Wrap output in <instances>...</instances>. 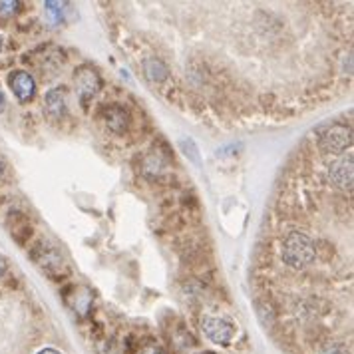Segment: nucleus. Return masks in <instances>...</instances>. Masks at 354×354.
I'll use <instances>...</instances> for the list:
<instances>
[{"label":"nucleus","mask_w":354,"mask_h":354,"mask_svg":"<svg viewBox=\"0 0 354 354\" xmlns=\"http://www.w3.org/2000/svg\"><path fill=\"white\" fill-rule=\"evenodd\" d=\"M281 257L287 267L301 271L308 265H313L317 259L315 241L303 231H290L281 245Z\"/></svg>","instance_id":"obj_1"},{"label":"nucleus","mask_w":354,"mask_h":354,"mask_svg":"<svg viewBox=\"0 0 354 354\" xmlns=\"http://www.w3.org/2000/svg\"><path fill=\"white\" fill-rule=\"evenodd\" d=\"M351 144H353V131L342 124L328 126L319 138V145L326 153H342L346 147H351Z\"/></svg>","instance_id":"obj_2"},{"label":"nucleus","mask_w":354,"mask_h":354,"mask_svg":"<svg viewBox=\"0 0 354 354\" xmlns=\"http://www.w3.org/2000/svg\"><path fill=\"white\" fill-rule=\"evenodd\" d=\"M32 259L34 263H36L44 273L50 274V277H54L56 271H60V269L64 267L62 257H60V253L56 251V247L46 245V243H38V245H36V249L32 251Z\"/></svg>","instance_id":"obj_3"},{"label":"nucleus","mask_w":354,"mask_h":354,"mask_svg":"<svg viewBox=\"0 0 354 354\" xmlns=\"http://www.w3.org/2000/svg\"><path fill=\"white\" fill-rule=\"evenodd\" d=\"M203 330H205L207 338L217 342V344H229L235 337L233 324L223 321V319H205L203 321Z\"/></svg>","instance_id":"obj_4"},{"label":"nucleus","mask_w":354,"mask_h":354,"mask_svg":"<svg viewBox=\"0 0 354 354\" xmlns=\"http://www.w3.org/2000/svg\"><path fill=\"white\" fill-rule=\"evenodd\" d=\"M330 179L340 189H353V156L348 153L346 158H340L337 163L330 165Z\"/></svg>","instance_id":"obj_5"},{"label":"nucleus","mask_w":354,"mask_h":354,"mask_svg":"<svg viewBox=\"0 0 354 354\" xmlns=\"http://www.w3.org/2000/svg\"><path fill=\"white\" fill-rule=\"evenodd\" d=\"M8 84L15 92V96L20 100V102H28L32 100L34 92H36V86H34V78L26 72H15L10 78H8Z\"/></svg>","instance_id":"obj_6"},{"label":"nucleus","mask_w":354,"mask_h":354,"mask_svg":"<svg viewBox=\"0 0 354 354\" xmlns=\"http://www.w3.org/2000/svg\"><path fill=\"white\" fill-rule=\"evenodd\" d=\"M76 86H78V92H80L82 100H88L97 92L100 88V76H97L94 70L90 68H80L76 72Z\"/></svg>","instance_id":"obj_7"},{"label":"nucleus","mask_w":354,"mask_h":354,"mask_svg":"<svg viewBox=\"0 0 354 354\" xmlns=\"http://www.w3.org/2000/svg\"><path fill=\"white\" fill-rule=\"evenodd\" d=\"M104 120H106L108 128L115 133H124L129 126V113L122 106H108L104 110Z\"/></svg>","instance_id":"obj_8"},{"label":"nucleus","mask_w":354,"mask_h":354,"mask_svg":"<svg viewBox=\"0 0 354 354\" xmlns=\"http://www.w3.org/2000/svg\"><path fill=\"white\" fill-rule=\"evenodd\" d=\"M8 227H10V235L17 239L18 243H24L30 233H32V227L28 223V219L22 215V213H10L8 217Z\"/></svg>","instance_id":"obj_9"},{"label":"nucleus","mask_w":354,"mask_h":354,"mask_svg":"<svg viewBox=\"0 0 354 354\" xmlns=\"http://www.w3.org/2000/svg\"><path fill=\"white\" fill-rule=\"evenodd\" d=\"M66 112V97L64 90L54 88L46 94V113L52 120H60Z\"/></svg>","instance_id":"obj_10"},{"label":"nucleus","mask_w":354,"mask_h":354,"mask_svg":"<svg viewBox=\"0 0 354 354\" xmlns=\"http://www.w3.org/2000/svg\"><path fill=\"white\" fill-rule=\"evenodd\" d=\"M144 70H145V76L149 78L151 82H163L167 76H169V70H167V66L161 62L160 58H147L144 62Z\"/></svg>","instance_id":"obj_11"},{"label":"nucleus","mask_w":354,"mask_h":354,"mask_svg":"<svg viewBox=\"0 0 354 354\" xmlns=\"http://www.w3.org/2000/svg\"><path fill=\"white\" fill-rule=\"evenodd\" d=\"M317 354H346V351H344V346L338 344V342H324Z\"/></svg>","instance_id":"obj_12"},{"label":"nucleus","mask_w":354,"mask_h":354,"mask_svg":"<svg viewBox=\"0 0 354 354\" xmlns=\"http://www.w3.org/2000/svg\"><path fill=\"white\" fill-rule=\"evenodd\" d=\"M18 2H12V0H8V2H0V15H4V17H10V15H15L18 10Z\"/></svg>","instance_id":"obj_13"},{"label":"nucleus","mask_w":354,"mask_h":354,"mask_svg":"<svg viewBox=\"0 0 354 354\" xmlns=\"http://www.w3.org/2000/svg\"><path fill=\"white\" fill-rule=\"evenodd\" d=\"M38 354H62V353H58L56 348H44V351H40Z\"/></svg>","instance_id":"obj_14"},{"label":"nucleus","mask_w":354,"mask_h":354,"mask_svg":"<svg viewBox=\"0 0 354 354\" xmlns=\"http://www.w3.org/2000/svg\"><path fill=\"white\" fill-rule=\"evenodd\" d=\"M4 271H6V261L0 257V277L4 274Z\"/></svg>","instance_id":"obj_15"},{"label":"nucleus","mask_w":354,"mask_h":354,"mask_svg":"<svg viewBox=\"0 0 354 354\" xmlns=\"http://www.w3.org/2000/svg\"><path fill=\"white\" fill-rule=\"evenodd\" d=\"M4 106H6V97H4V94H0V112L4 110Z\"/></svg>","instance_id":"obj_16"},{"label":"nucleus","mask_w":354,"mask_h":354,"mask_svg":"<svg viewBox=\"0 0 354 354\" xmlns=\"http://www.w3.org/2000/svg\"><path fill=\"white\" fill-rule=\"evenodd\" d=\"M144 354H160V353H158V351H156V348H149V351H145Z\"/></svg>","instance_id":"obj_17"}]
</instances>
